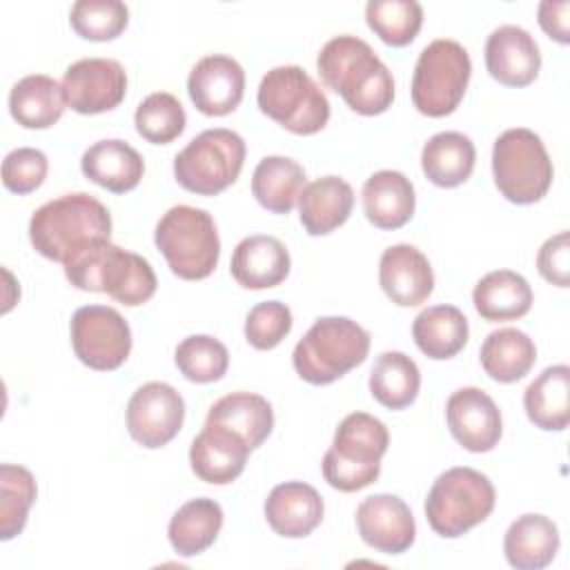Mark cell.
I'll use <instances>...</instances> for the list:
<instances>
[{
  "label": "cell",
  "mask_w": 570,
  "mask_h": 570,
  "mask_svg": "<svg viewBox=\"0 0 570 570\" xmlns=\"http://www.w3.org/2000/svg\"><path fill=\"white\" fill-rule=\"evenodd\" d=\"M379 283L385 296L399 307H416L430 298L434 272L421 249L399 243L381 254Z\"/></svg>",
  "instance_id": "18"
},
{
  "label": "cell",
  "mask_w": 570,
  "mask_h": 570,
  "mask_svg": "<svg viewBox=\"0 0 570 570\" xmlns=\"http://www.w3.org/2000/svg\"><path fill=\"white\" fill-rule=\"evenodd\" d=\"M354 207V191L338 176H323L303 187L298 216L309 236H325L341 227Z\"/></svg>",
  "instance_id": "24"
},
{
  "label": "cell",
  "mask_w": 570,
  "mask_h": 570,
  "mask_svg": "<svg viewBox=\"0 0 570 570\" xmlns=\"http://www.w3.org/2000/svg\"><path fill=\"white\" fill-rule=\"evenodd\" d=\"M450 434L468 452H490L497 448L503 423L490 394L481 387H461L445 403Z\"/></svg>",
  "instance_id": "15"
},
{
  "label": "cell",
  "mask_w": 570,
  "mask_h": 570,
  "mask_svg": "<svg viewBox=\"0 0 570 570\" xmlns=\"http://www.w3.org/2000/svg\"><path fill=\"white\" fill-rule=\"evenodd\" d=\"M169 269L185 281L207 278L220 256V238L209 212L191 205L167 209L154 232Z\"/></svg>",
  "instance_id": "6"
},
{
  "label": "cell",
  "mask_w": 570,
  "mask_h": 570,
  "mask_svg": "<svg viewBox=\"0 0 570 570\" xmlns=\"http://www.w3.org/2000/svg\"><path fill=\"white\" fill-rule=\"evenodd\" d=\"M474 142L461 131L434 134L421 151V169L436 187H459L474 169Z\"/></svg>",
  "instance_id": "30"
},
{
  "label": "cell",
  "mask_w": 570,
  "mask_h": 570,
  "mask_svg": "<svg viewBox=\"0 0 570 570\" xmlns=\"http://www.w3.org/2000/svg\"><path fill=\"white\" fill-rule=\"evenodd\" d=\"M111 214L91 194H65L38 207L29 220L33 249L56 263H67L87 247L109 240Z\"/></svg>",
  "instance_id": "2"
},
{
  "label": "cell",
  "mask_w": 570,
  "mask_h": 570,
  "mask_svg": "<svg viewBox=\"0 0 570 570\" xmlns=\"http://www.w3.org/2000/svg\"><path fill=\"white\" fill-rule=\"evenodd\" d=\"M261 111L298 136L321 131L330 120V102L314 78L298 65L269 69L256 94Z\"/></svg>",
  "instance_id": "8"
},
{
  "label": "cell",
  "mask_w": 570,
  "mask_h": 570,
  "mask_svg": "<svg viewBox=\"0 0 570 570\" xmlns=\"http://www.w3.org/2000/svg\"><path fill=\"white\" fill-rule=\"evenodd\" d=\"M358 537L374 550L401 554L416 539V523L410 505L396 494H372L356 508Z\"/></svg>",
  "instance_id": "16"
},
{
  "label": "cell",
  "mask_w": 570,
  "mask_h": 570,
  "mask_svg": "<svg viewBox=\"0 0 570 570\" xmlns=\"http://www.w3.org/2000/svg\"><path fill=\"white\" fill-rule=\"evenodd\" d=\"M421 387L419 365L403 352H383L370 372V392L387 410H403L414 403Z\"/></svg>",
  "instance_id": "36"
},
{
  "label": "cell",
  "mask_w": 570,
  "mask_h": 570,
  "mask_svg": "<svg viewBox=\"0 0 570 570\" xmlns=\"http://www.w3.org/2000/svg\"><path fill=\"white\" fill-rule=\"evenodd\" d=\"M71 347L80 363L98 372L118 370L131 352V330L122 314L107 305H82L71 316Z\"/></svg>",
  "instance_id": "12"
},
{
  "label": "cell",
  "mask_w": 570,
  "mask_h": 570,
  "mask_svg": "<svg viewBox=\"0 0 570 570\" xmlns=\"http://www.w3.org/2000/svg\"><path fill=\"white\" fill-rule=\"evenodd\" d=\"M370 352V332L347 316H323L292 352L296 374L312 385H330L361 365Z\"/></svg>",
  "instance_id": "5"
},
{
  "label": "cell",
  "mask_w": 570,
  "mask_h": 570,
  "mask_svg": "<svg viewBox=\"0 0 570 570\" xmlns=\"http://www.w3.org/2000/svg\"><path fill=\"white\" fill-rule=\"evenodd\" d=\"M67 105L78 114H102L118 107L127 91V73L118 60L82 58L62 78Z\"/></svg>",
  "instance_id": "14"
},
{
  "label": "cell",
  "mask_w": 570,
  "mask_h": 570,
  "mask_svg": "<svg viewBox=\"0 0 570 570\" xmlns=\"http://www.w3.org/2000/svg\"><path fill=\"white\" fill-rule=\"evenodd\" d=\"M323 499L309 483H278L265 499V519L269 528L285 539H303L323 521Z\"/></svg>",
  "instance_id": "21"
},
{
  "label": "cell",
  "mask_w": 570,
  "mask_h": 570,
  "mask_svg": "<svg viewBox=\"0 0 570 570\" xmlns=\"http://www.w3.org/2000/svg\"><path fill=\"white\" fill-rule=\"evenodd\" d=\"M187 94L200 114L227 116L243 100L245 71L229 56H205L189 71Z\"/></svg>",
  "instance_id": "17"
},
{
  "label": "cell",
  "mask_w": 570,
  "mask_h": 570,
  "mask_svg": "<svg viewBox=\"0 0 570 570\" xmlns=\"http://www.w3.org/2000/svg\"><path fill=\"white\" fill-rule=\"evenodd\" d=\"M528 419L546 432H561L570 421V367H546L523 394Z\"/></svg>",
  "instance_id": "29"
},
{
  "label": "cell",
  "mask_w": 570,
  "mask_h": 570,
  "mask_svg": "<svg viewBox=\"0 0 570 570\" xmlns=\"http://www.w3.org/2000/svg\"><path fill=\"white\" fill-rule=\"evenodd\" d=\"M136 131L154 145H169L176 140L187 125L185 109L174 94L154 91L149 94L134 114Z\"/></svg>",
  "instance_id": "39"
},
{
  "label": "cell",
  "mask_w": 570,
  "mask_h": 570,
  "mask_svg": "<svg viewBox=\"0 0 570 570\" xmlns=\"http://www.w3.org/2000/svg\"><path fill=\"white\" fill-rule=\"evenodd\" d=\"M557 550L559 530L554 521L543 514L530 512L517 517L503 537L505 559L517 570H541L552 563Z\"/></svg>",
  "instance_id": "26"
},
{
  "label": "cell",
  "mask_w": 570,
  "mask_h": 570,
  "mask_svg": "<svg viewBox=\"0 0 570 570\" xmlns=\"http://www.w3.org/2000/svg\"><path fill=\"white\" fill-rule=\"evenodd\" d=\"M80 169L85 178L98 187L125 194L138 187L145 174L142 156L120 138H107L94 142L80 158Z\"/></svg>",
  "instance_id": "23"
},
{
  "label": "cell",
  "mask_w": 570,
  "mask_h": 570,
  "mask_svg": "<svg viewBox=\"0 0 570 570\" xmlns=\"http://www.w3.org/2000/svg\"><path fill=\"white\" fill-rule=\"evenodd\" d=\"M185 401L176 387L163 381L140 385L127 403V432L149 450L167 445L183 428Z\"/></svg>",
  "instance_id": "13"
},
{
  "label": "cell",
  "mask_w": 570,
  "mask_h": 570,
  "mask_svg": "<svg viewBox=\"0 0 570 570\" xmlns=\"http://www.w3.org/2000/svg\"><path fill=\"white\" fill-rule=\"evenodd\" d=\"M245 163V140L225 127L205 129L174 158L176 183L198 196H216L236 183Z\"/></svg>",
  "instance_id": "9"
},
{
  "label": "cell",
  "mask_w": 570,
  "mask_h": 570,
  "mask_svg": "<svg viewBox=\"0 0 570 570\" xmlns=\"http://www.w3.org/2000/svg\"><path fill=\"white\" fill-rule=\"evenodd\" d=\"M69 22L80 38L107 42L125 31L129 9L120 0H78L69 11Z\"/></svg>",
  "instance_id": "41"
},
{
  "label": "cell",
  "mask_w": 570,
  "mask_h": 570,
  "mask_svg": "<svg viewBox=\"0 0 570 570\" xmlns=\"http://www.w3.org/2000/svg\"><path fill=\"white\" fill-rule=\"evenodd\" d=\"M62 85L45 73L20 78L9 91V114L24 129L53 127L65 111Z\"/></svg>",
  "instance_id": "27"
},
{
  "label": "cell",
  "mask_w": 570,
  "mask_h": 570,
  "mask_svg": "<svg viewBox=\"0 0 570 570\" xmlns=\"http://www.w3.org/2000/svg\"><path fill=\"white\" fill-rule=\"evenodd\" d=\"M289 265V252L278 238L254 234L234 247L229 272L245 289H269L287 278Z\"/></svg>",
  "instance_id": "22"
},
{
  "label": "cell",
  "mask_w": 570,
  "mask_h": 570,
  "mask_svg": "<svg viewBox=\"0 0 570 570\" xmlns=\"http://www.w3.org/2000/svg\"><path fill=\"white\" fill-rule=\"evenodd\" d=\"M416 196L412 180L394 169L372 174L363 185V209L379 229H399L414 214Z\"/></svg>",
  "instance_id": "25"
},
{
  "label": "cell",
  "mask_w": 570,
  "mask_h": 570,
  "mask_svg": "<svg viewBox=\"0 0 570 570\" xmlns=\"http://www.w3.org/2000/svg\"><path fill=\"white\" fill-rule=\"evenodd\" d=\"M67 281L82 292H102L114 301L136 307L156 294V274L147 258L127 252L111 240L96 243L67 261Z\"/></svg>",
  "instance_id": "3"
},
{
  "label": "cell",
  "mask_w": 570,
  "mask_h": 570,
  "mask_svg": "<svg viewBox=\"0 0 570 570\" xmlns=\"http://www.w3.org/2000/svg\"><path fill=\"white\" fill-rule=\"evenodd\" d=\"M390 432L383 421L367 412L347 414L323 456V479L341 492H356L381 474V459L387 452Z\"/></svg>",
  "instance_id": "4"
},
{
  "label": "cell",
  "mask_w": 570,
  "mask_h": 570,
  "mask_svg": "<svg viewBox=\"0 0 570 570\" xmlns=\"http://www.w3.org/2000/svg\"><path fill=\"white\" fill-rule=\"evenodd\" d=\"M292 330V312L281 301H265L249 309L245 338L256 350H274Z\"/></svg>",
  "instance_id": "42"
},
{
  "label": "cell",
  "mask_w": 570,
  "mask_h": 570,
  "mask_svg": "<svg viewBox=\"0 0 570 570\" xmlns=\"http://www.w3.org/2000/svg\"><path fill=\"white\" fill-rule=\"evenodd\" d=\"M472 301L485 321H514L530 312L532 289L521 274L494 269L474 285Z\"/></svg>",
  "instance_id": "32"
},
{
  "label": "cell",
  "mask_w": 570,
  "mask_h": 570,
  "mask_svg": "<svg viewBox=\"0 0 570 570\" xmlns=\"http://www.w3.org/2000/svg\"><path fill=\"white\" fill-rule=\"evenodd\" d=\"M38 494L33 474L13 463L0 465V539L9 541L22 532L29 508Z\"/></svg>",
  "instance_id": "38"
},
{
  "label": "cell",
  "mask_w": 570,
  "mask_h": 570,
  "mask_svg": "<svg viewBox=\"0 0 570 570\" xmlns=\"http://www.w3.org/2000/svg\"><path fill=\"white\" fill-rule=\"evenodd\" d=\"M223 528V508L214 499H191L183 503L167 528L169 543L180 557H196L205 552Z\"/></svg>",
  "instance_id": "33"
},
{
  "label": "cell",
  "mask_w": 570,
  "mask_h": 570,
  "mask_svg": "<svg viewBox=\"0 0 570 570\" xmlns=\"http://www.w3.org/2000/svg\"><path fill=\"white\" fill-rule=\"evenodd\" d=\"M494 185L510 203L532 205L552 185V160L541 138L525 127L505 129L492 147Z\"/></svg>",
  "instance_id": "10"
},
{
  "label": "cell",
  "mask_w": 570,
  "mask_h": 570,
  "mask_svg": "<svg viewBox=\"0 0 570 570\" xmlns=\"http://www.w3.org/2000/svg\"><path fill=\"white\" fill-rule=\"evenodd\" d=\"M174 361L187 381L214 383L225 376L229 365V352L218 338L209 334H194L178 343Z\"/></svg>",
  "instance_id": "40"
},
{
  "label": "cell",
  "mask_w": 570,
  "mask_h": 570,
  "mask_svg": "<svg viewBox=\"0 0 570 570\" xmlns=\"http://www.w3.org/2000/svg\"><path fill=\"white\" fill-rule=\"evenodd\" d=\"M367 27L390 47L410 45L423 24V7L416 0H370Z\"/></svg>",
  "instance_id": "37"
},
{
  "label": "cell",
  "mask_w": 570,
  "mask_h": 570,
  "mask_svg": "<svg viewBox=\"0 0 570 570\" xmlns=\"http://www.w3.org/2000/svg\"><path fill=\"white\" fill-rule=\"evenodd\" d=\"M568 13H570V2H552L543 0L539 4V24L541 29L554 38L561 45H568L570 31H568Z\"/></svg>",
  "instance_id": "45"
},
{
  "label": "cell",
  "mask_w": 570,
  "mask_h": 570,
  "mask_svg": "<svg viewBox=\"0 0 570 570\" xmlns=\"http://www.w3.org/2000/svg\"><path fill=\"white\" fill-rule=\"evenodd\" d=\"M472 62L465 47L450 38L432 40L416 60L412 102L430 118L450 116L465 96Z\"/></svg>",
  "instance_id": "11"
},
{
  "label": "cell",
  "mask_w": 570,
  "mask_h": 570,
  "mask_svg": "<svg viewBox=\"0 0 570 570\" xmlns=\"http://www.w3.org/2000/svg\"><path fill=\"white\" fill-rule=\"evenodd\" d=\"M485 67L505 87H528L541 69L539 45L523 27L501 24L485 40Z\"/></svg>",
  "instance_id": "20"
},
{
  "label": "cell",
  "mask_w": 570,
  "mask_h": 570,
  "mask_svg": "<svg viewBox=\"0 0 570 570\" xmlns=\"http://www.w3.org/2000/svg\"><path fill=\"white\" fill-rule=\"evenodd\" d=\"M305 169L287 156H265L252 174V194L261 207L289 214L305 187Z\"/></svg>",
  "instance_id": "35"
},
{
  "label": "cell",
  "mask_w": 570,
  "mask_h": 570,
  "mask_svg": "<svg viewBox=\"0 0 570 570\" xmlns=\"http://www.w3.org/2000/svg\"><path fill=\"white\" fill-rule=\"evenodd\" d=\"M325 87L336 91L345 105L361 116L387 111L394 100V78L374 49L356 36H334L316 58Z\"/></svg>",
  "instance_id": "1"
},
{
  "label": "cell",
  "mask_w": 570,
  "mask_h": 570,
  "mask_svg": "<svg viewBox=\"0 0 570 570\" xmlns=\"http://www.w3.org/2000/svg\"><path fill=\"white\" fill-rule=\"evenodd\" d=\"M494 485L474 468H450L436 476L425 499L430 528L445 539H456L485 521L494 510Z\"/></svg>",
  "instance_id": "7"
},
{
  "label": "cell",
  "mask_w": 570,
  "mask_h": 570,
  "mask_svg": "<svg viewBox=\"0 0 570 570\" xmlns=\"http://www.w3.org/2000/svg\"><path fill=\"white\" fill-rule=\"evenodd\" d=\"M537 267L539 274L557 285L568 287L570 283V245H568V232H559L557 236L548 238L539 254H537Z\"/></svg>",
  "instance_id": "44"
},
{
  "label": "cell",
  "mask_w": 570,
  "mask_h": 570,
  "mask_svg": "<svg viewBox=\"0 0 570 570\" xmlns=\"http://www.w3.org/2000/svg\"><path fill=\"white\" fill-rule=\"evenodd\" d=\"M479 358L490 379L499 383H514L532 370L537 347L525 332L517 327H501L485 336Z\"/></svg>",
  "instance_id": "34"
},
{
  "label": "cell",
  "mask_w": 570,
  "mask_h": 570,
  "mask_svg": "<svg viewBox=\"0 0 570 570\" xmlns=\"http://www.w3.org/2000/svg\"><path fill=\"white\" fill-rule=\"evenodd\" d=\"M252 448L236 432L205 423L189 448V463L194 474L212 485H227L236 481L247 463Z\"/></svg>",
  "instance_id": "19"
},
{
  "label": "cell",
  "mask_w": 570,
  "mask_h": 570,
  "mask_svg": "<svg viewBox=\"0 0 570 570\" xmlns=\"http://www.w3.org/2000/svg\"><path fill=\"white\" fill-rule=\"evenodd\" d=\"M49 160L36 147H18L2 160V185L18 196L36 191L47 178Z\"/></svg>",
  "instance_id": "43"
},
{
  "label": "cell",
  "mask_w": 570,
  "mask_h": 570,
  "mask_svg": "<svg viewBox=\"0 0 570 570\" xmlns=\"http://www.w3.org/2000/svg\"><path fill=\"white\" fill-rule=\"evenodd\" d=\"M205 423L223 425L256 450L272 434L274 410L267 399L252 392H232L220 396L207 412Z\"/></svg>",
  "instance_id": "28"
},
{
  "label": "cell",
  "mask_w": 570,
  "mask_h": 570,
  "mask_svg": "<svg viewBox=\"0 0 570 570\" xmlns=\"http://www.w3.org/2000/svg\"><path fill=\"white\" fill-rule=\"evenodd\" d=\"M468 336V318L454 305H432L412 323V338L416 347L434 361L456 356L465 347Z\"/></svg>",
  "instance_id": "31"
}]
</instances>
